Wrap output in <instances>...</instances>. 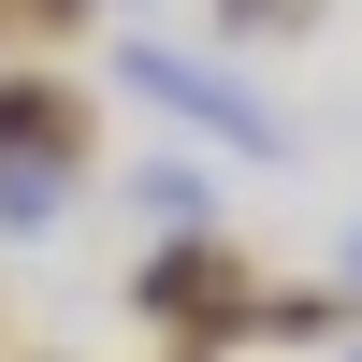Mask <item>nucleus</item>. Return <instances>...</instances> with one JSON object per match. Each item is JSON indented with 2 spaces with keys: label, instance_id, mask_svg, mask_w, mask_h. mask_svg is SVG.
I'll list each match as a JSON object with an SVG mask.
<instances>
[{
  "label": "nucleus",
  "instance_id": "20e7f679",
  "mask_svg": "<svg viewBox=\"0 0 362 362\" xmlns=\"http://www.w3.org/2000/svg\"><path fill=\"white\" fill-rule=\"evenodd\" d=\"M247 334H276V348H334V334H362V290H247Z\"/></svg>",
  "mask_w": 362,
  "mask_h": 362
},
{
  "label": "nucleus",
  "instance_id": "7ed1b4c3",
  "mask_svg": "<svg viewBox=\"0 0 362 362\" xmlns=\"http://www.w3.org/2000/svg\"><path fill=\"white\" fill-rule=\"evenodd\" d=\"M0 160H58V174H73V160H87V87L0 73Z\"/></svg>",
  "mask_w": 362,
  "mask_h": 362
},
{
  "label": "nucleus",
  "instance_id": "423d86ee",
  "mask_svg": "<svg viewBox=\"0 0 362 362\" xmlns=\"http://www.w3.org/2000/svg\"><path fill=\"white\" fill-rule=\"evenodd\" d=\"M0 15H15V0H0Z\"/></svg>",
  "mask_w": 362,
  "mask_h": 362
},
{
  "label": "nucleus",
  "instance_id": "f257e3e1",
  "mask_svg": "<svg viewBox=\"0 0 362 362\" xmlns=\"http://www.w3.org/2000/svg\"><path fill=\"white\" fill-rule=\"evenodd\" d=\"M247 290H261V276H247V247H232L218 218H174V247L131 276V305H145V319H174V362H203V348L247 334Z\"/></svg>",
  "mask_w": 362,
  "mask_h": 362
},
{
  "label": "nucleus",
  "instance_id": "0eeeda50",
  "mask_svg": "<svg viewBox=\"0 0 362 362\" xmlns=\"http://www.w3.org/2000/svg\"><path fill=\"white\" fill-rule=\"evenodd\" d=\"M348 362H362V348H348Z\"/></svg>",
  "mask_w": 362,
  "mask_h": 362
},
{
  "label": "nucleus",
  "instance_id": "39448f33",
  "mask_svg": "<svg viewBox=\"0 0 362 362\" xmlns=\"http://www.w3.org/2000/svg\"><path fill=\"white\" fill-rule=\"evenodd\" d=\"M218 29H305V0H218Z\"/></svg>",
  "mask_w": 362,
  "mask_h": 362
},
{
  "label": "nucleus",
  "instance_id": "f03ea898",
  "mask_svg": "<svg viewBox=\"0 0 362 362\" xmlns=\"http://www.w3.org/2000/svg\"><path fill=\"white\" fill-rule=\"evenodd\" d=\"M131 87H145V102H174L189 131H232L247 160H276V116H261L232 73H203V58H160V44H145V58H131Z\"/></svg>",
  "mask_w": 362,
  "mask_h": 362
}]
</instances>
